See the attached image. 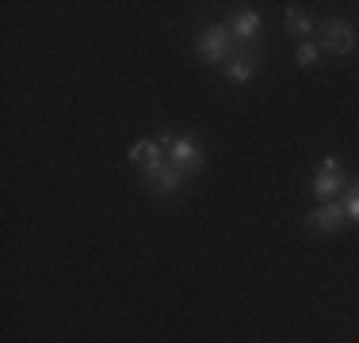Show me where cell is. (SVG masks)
Listing matches in <instances>:
<instances>
[{
  "mask_svg": "<svg viewBox=\"0 0 359 343\" xmlns=\"http://www.w3.org/2000/svg\"><path fill=\"white\" fill-rule=\"evenodd\" d=\"M157 141H161V149H165V160L176 172H184V176H199V172L207 168V153H203L191 137H176V134L165 130Z\"/></svg>",
  "mask_w": 359,
  "mask_h": 343,
  "instance_id": "cell-1",
  "label": "cell"
},
{
  "mask_svg": "<svg viewBox=\"0 0 359 343\" xmlns=\"http://www.w3.org/2000/svg\"><path fill=\"white\" fill-rule=\"evenodd\" d=\"M237 50L241 46H237V38L229 34L226 23H210V27H203L199 34H195V54H199L203 62H210V65H226Z\"/></svg>",
  "mask_w": 359,
  "mask_h": 343,
  "instance_id": "cell-2",
  "label": "cell"
},
{
  "mask_svg": "<svg viewBox=\"0 0 359 343\" xmlns=\"http://www.w3.org/2000/svg\"><path fill=\"white\" fill-rule=\"evenodd\" d=\"M318 46L325 54H352L355 50V27L348 20H340V15H329V20L318 27Z\"/></svg>",
  "mask_w": 359,
  "mask_h": 343,
  "instance_id": "cell-3",
  "label": "cell"
},
{
  "mask_svg": "<svg viewBox=\"0 0 359 343\" xmlns=\"http://www.w3.org/2000/svg\"><path fill=\"white\" fill-rule=\"evenodd\" d=\"M348 225V214H344V202H318V210L306 218V229H310L313 237H332L340 233V229Z\"/></svg>",
  "mask_w": 359,
  "mask_h": 343,
  "instance_id": "cell-4",
  "label": "cell"
},
{
  "mask_svg": "<svg viewBox=\"0 0 359 343\" xmlns=\"http://www.w3.org/2000/svg\"><path fill=\"white\" fill-rule=\"evenodd\" d=\"M142 187H149L153 195H176L180 187H184V172H176V168L165 160V164L142 172Z\"/></svg>",
  "mask_w": 359,
  "mask_h": 343,
  "instance_id": "cell-5",
  "label": "cell"
},
{
  "mask_svg": "<svg viewBox=\"0 0 359 343\" xmlns=\"http://www.w3.org/2000/svg\"><path fill=\"white\" fill-rule=\"evenodd\" d=\"M226 27L237 38V46H256V34H260V12H252V8H237V12L229 15Z\"/></svg>",
  "mask_w": 359,
  "mask_h": 343,
  "instance_id": "cell-6",
  "label": "cell"
},
{
  "mask_svg": "<svg viewBox=\"0 0 359 343\" xmlns=\"http://www.w3.org/2000/svg\"><path fill=\"white\" fill-rule=\"evenodd\" d=\"M344 187H348L344 172H318L313 183H310V191H313V199H318V202H337L340 195H344Z\"/></svg>",
  "mask_w": 359,
  "mask_h": 343,
  "instance_id": "cell-7",
  "label": "cell"
},
{
  "mask_svg": "<svg viewBox=\"0 0 359 343\" xmlns=\"http://www.w3.org/2000/svg\"><path fill=\"white\" fill-rule=\"evenodd\" d=\"M130 164L138 172H149V168L165 164V149H161L157 137H142V141L130 145Z\"/></svg>",
  "mask_w": 359,
  "mask_h": 343,
  "instance_id": "cell-8",
  "label": "cell"
},
{
  "mask_svg": "<svg viewBox=\"0 0 359 343\" xmlns=\"http://www.w3.org/2000/svg\"><path fill=\"white\" fill-rule=\"evenodd\" d=\"M252 73H256V46H241L226 62V80L229 84H249Z\"/></svg>",
  "mask_w": 359,
  "mask_h": 343,
  "instance_id": "cell-9",
  "label": "cell"
},
{
  "mask_svg": "<svg viewBox=\"0 0 359 343\" xmlns=\"http://www.w3.org/2000/svg\"><path fill=\"white\" fill-rule=\"evenodd\" d=\"M283 23H287L290 34H298V38H310V34H313V20L302 12V8H294V4L283 8Z\"/></svg>",
  "mask_w": 359,
  "mask_h": 343,
  "instance_id": "cell-10",
  "label": "cell"
},
{
  "mask_svg": "<svg viewBox=\"0 0 359 343\" xmlns=\"http://www.w3.org/2000/svg\"><path fill=\"white\" fill-rule=\"evenodd\" d=\"M340 202H344L348 221H355V225H359V179H348V187H344V195H340Z\"/></svg>",
  "mask_w": 359,
  "mask_h": 343,
  "instance_id": "cell-11",
  "label": "cell"
},
{
  "mask_svg": "<svg viewBox=\"0 0 359 343\" xmlns=\"http://www.w3.org/2000/svg\"><path fill=\"white\" fill-rule=\"evenodd\" d=\"M318 57H321V46L313 38H306V42H298V50H294V62L302 65V69H310V65H318Z\"/></svg>",
  "mask_w": 359,
  "mask_h": 343,
  "instance_id": "cell-12",
  "label": "cell"
},
{
  "mask_svg": "<svg viewBox=\"0 0 359 343\" xmlns=\"http://www.w3.org/2000/svg\"><path fill=\"white\" fill-rule=\"evenodd\" d=\"M318 172H340V160L337 157H321V168Z\"/></svg>",
  "mask_w": 359,
  "mask_h": 343,
  "instance_id": "cell-13",
  "label": "cell"
}]
</instances>
